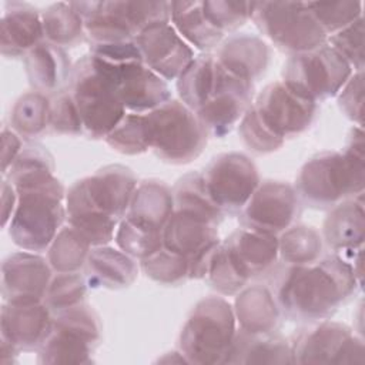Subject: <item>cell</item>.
I'll list each match as a JSON object with an SVG mask.
<instances>
[{
    "label": "cell",
    "mask_w": 365,
    "mask_h": 365,
    "mask_svg": "<svg viewBox=\"0 0 365 365\" xmlns=\"http://www.w3.org/2000/svg\"><path fill=\"white\" fill-rule=\"evenodd\" d=\"M68 91L91 138H106L127 113L117 94L114 67L91 54L73 66Z\"/></svg>",
    "instance_id": "obj_5"
},
{
    "label": "cell",
    "mask_w": 365,
    "mask_h": 365,
    "mask_svg": "<svg viewBox=\"0 0 365 365\" xmlns=\"http://www.w3.org/2000/svg\"><path fill=\"white\" fill-rule=\"evenodd\" d=\"M0 38L4 57H24L44 38L41 13L29 3H7L0 24Z\"/></svg>",
    "instance_id": "obj_23"
},
{
    "label": "cell",
    "mask_w": 365,
    "mask_h": 365,
    "mask_svg": "<svg viewBox=\"0 0 365 365\" xmlns=\"http://www.w3.org/2000/svg\"><path fill=\"white\" fill-rule=\"evenodd\" d=\"M91 244L73 227H63L50 247L47 248V261L57 274L78 272L87 261Z\"/></svg>",
    "instance_id": "obj_36"
},
{
    "label": "cell",
    "mask_w": 365,
    "mask_h": 365,
    "mask_svg": "<svg viewBox=\"0 0 365 365\" xmlns=\"http://www.w3.org/2000/svg\"><path fill=\"white\" fill-rule=\"evenodd\" d=\"M50 100L37 91L23 94L10 114L11 128L23 138L33 140L48 127Z\"/></svg>",
    "instance_id": "obj_37"
},
{
    "label": "cell",
    "mask_w": 365,
    "mask_h": 365,
    "mask_svg": "<svg viewBox=\"0 0 365 365\" xmlns=\"http://www.w3.org/2000/svg\"><path fill=\"white\" fill-rule=\"evenodd\" d=\"M113 67L117 94L127 113L145 114L171 98L168 83L144 63Z\"/></svg>",
    "instance_id": "obj_21"
},
{
    "label": "cell",
    "mask_w": 365,
    "mask_h": 365,
    "mask_svg": "<svg viewBox=\"0 0 365 365\" xmlns=\"http://www.w3.org/2000/svg\"><path fill=\"white\" fill-rule=\"evenodd\" d=\"M234 308L222 297H207L190 312L178 339L188 364H225L237 334Z\"/></svg>",
    "instance_id": "obj_6"
},
{
    "label": "cell",
    "mask_w": 365,
    "mask_h": 365,
    "mask_svg": "<svg viewBox=\"0 0 365 365\" xmlns=\"http://www.w3.org/2000/svg\"><path fill=\"white\" fill-rule=\"evenodd\" d=\"M24 67L30 86L44 96L63 91L73 71L66 51L46 40L24 56Z\"/></svg>",
    "instance_id": "obj_25"
},
{
    "label": "cell",
    "mask_w": 365,
    "mask_h": 365,
    "mask_svg": "<svg viewBox=\"0 0 365 365\" xmlns=\"http://www.w3.org/2000/svg\"><path fill=\"white\" fill-rule=\"evenodd\" d=\"M143 63L165 81L177 80L194 60V50L173 24L158 23L147 27L134 38Z\"/></svg>",
    "instance_id": "obj_18"
},
{
    "label": "cell",
    "mask_w": 365,
    "mask_h": 365,
    "mask_svg": "<svg viewBox=\"0 0 365 365\" xmlns=\"http://www.w3.org/2000/svg\"><path fill=\"white\" fill-rule=\"evenodd\" d=\"M294 364H364L365 346L349 327L321 319L298 332L291 342Z\"/></svg>",
    "instance_id": "obj_12"
},
{
    "label": "cell",
    "mask_w": 365,
    "mask_h": 365,
    "mask_svg": "<svg viewBox=\"0 0 365 365\" xmlns=\"http://www.w3.org/2000/svg\"><path fill=\"white\" fill-rule=\"evenodd\" d=\"M321 234L308 225H291L278 238V257L288 265H311L322 254Z\"/></svg>",
    "instance_id": "obj_35"
},
{
    "label": "cell",
    "mask_w": 365,
    "mask_h": 365,
    "mask_svg": "<svg viewBox=\"0 0 365 365\" xmlns=\"http://www.w3.org/2000/svg\"><path fill=\"white\" fill-rule=\"evenodd\" d=\"M150 148L173 164L195 160L207 145L208 133L197 114L181 100L170 98L145 113Z\"/></svg>",
    "instance_id": "obj_8"
},
{
    "label": "cell",
    "mask_w": 365,
    "mask_h": 365,
    "mask_svg": "<svg viewBox=\"0 0 365 365\" xmlns=\"http://www.w3.org/2000/svg\"><path fill=\"white\" fill-rule=\"evenodd\" d=\"M327 43L345 58L354 71L364 70V17L328 36Z\"/></svg>",
    "instance_id": "obj_46"
},
{
    "label": "cell",
    "mask_w": 365,
    "mask_h": 365,
    "mask_svg": "<svg viewBox=\"0 0 365 365\" xmlns=\"http://www.w3.org/2000/svg\"><path fill=\"white\" fill-rule=\"evenodd\" d=\"M234 314L240 329L255 335L272 334L281 318V309L271 289L258 284L244 287L237 294Z\"/></svg>",
    "instance_id": "obj_28"
},
{
    "label": "cell",
    "mask_w": 365,
    "mask_h": 365,
    "mask_svg": "<svg viewBox=\"0 0 365 365\" xmlns=\"http://www.w3.org/2000/svg\"><path fill=\"white\" fill-rule=\"evenodd\" d=\"M339 110L344 115L362 127L364 120V70L354 71L341 91L336 94Z\"/></svg>",
    "instance_id": "obj_49"
},
{
    "label": "cell",
    "mask_w": 365,
    "mask_h": 365,
    "mask_svg": "<svg viewBox=\"0 0 365 365\" xmlns=\"http://www.w3.org/2000/svg\"><path fill=\"white\" fill-rule=\"evenodd\" d=\"M173 200L175 210L194 212L217 225L224 217L221 208L211 198L201 173H190L181 177L173 188Z\"/></svg>",
    "instance_id": "obj_34"
},
{
    "label": "cell",
    "mask_w": 365,
    "mask_h": 365,
    "mask_svg": "<svg viewBox=\"0 0 365 365\" xmlns=\"http://www.w3.org/2000/svg\"><path fill=\"white\" fill-rule=\"evenodd\" d=\"M271 292L281 312L295 321H321L361 288L351 262L329 255L311 265H288L269 271Z\"/></svg>",
    "instance_id": "obj_1"
},
{
    "label": "cell",
    "mask_w": 365,
    "mask_h": 365,
    "mask_svg": "<svg viewBox=\"0 0 365 365\" xmlns=\"http://www.w3.org/2000/svg\"><path fill=\"white\" fill-rule=\"evenodd\" d=\"M48 127L63 135H78L84 131L81 117L68 90H63L50 100Z\"/></svg>",
    "instance_id": "obj_48"
},
{
    "label": "cell",
    "mask_w": 365,
    "mask_h": 365,
    "mask_svg": "<svg viewBox=\"0 0 365 365\" xmlns=\"http://www.w3.org/2000/svg\"><path fill=\"white\" fill-rule=\"evenodd\" d=\"M225 364H294L291 344L272 334L237 331Z\"/></svg>",
    "instance_id": "obj_30"
},
{
    "label": "cell",
    "mask_w": 365,
    "mask_h": 365,
    "mask_svg": "<svg viewBox=\"0 0 365 365\" xmlns=\"http://www.w3.org/2000/svg\"><path fill=\"white\" fill-rule=\"evenodd\" d=\"M17 205L9 224V235L21 250H47L66 220V191L54 174H43L11 184Z\"/></svg>",
    "instance_id": "obj_4"
},
{
    "label": "cell",
    "mask_w": 365,
    "mask_h": 365,
    "mask_svg": "<svg viewBox=\"0 0 365 365\" xmlns=\"http://www.w3.org/2000/svg\"><path fill=\"white\" fill-rule=\"evenodd\" d=\"M201 175L211 198L224 214L241 211L261 182L257 165L241 153L214 157Z\"/></svg>",
    "instance_id": "obj_14"
},
{
    "label": "cell",
    "mask_w": 365,
    "mask_h": 365,
    "mask_svg": "<svg viewBox=\"0 0 365 365\" xmlns=\"http://www.w3.org/2000/svg\"><path fill=\"white\" fill-rule=\"evenodd\" d=\"M202 10L214 27L224 34H230L251 19L252 3L227 0L202 1Z\"/></svg>",
    "instance_id": "obj_43"
},
{
    "label": "cell",
    "mask_w": 365,
    "mask_h": 365,
    "mask_svg": "<svg viewBox=\"0 0 365 365\" xmlns=\"http://www.w3.org/2000/svg\"><path fill=\"white\" fill-rule=\"evenodd\" d=\"M21 140L20 135L13 130V128H7L3 127L1 131V171L6 175L9 168L11 167V164L14 163V160L17 158V155L21 151Z\"/></svg>",
    "instance_id": "obj_51"
},
{
    "label": "cell",
    "mask_w": 365,
    "mask_h": 365,
    "mask_svg": "<svg viewBox=\"0 0 365 365\" xmlns=\"http://www.w3.org/2000/svg\"><path fill=\"white\" fill-rule=\"evenodd\" d=\"M205 278L210 285L222 295H237L248 282L237 271L221 242L212 254Z\"/></svg>",
    "instance_id": "obj_44"
},
{
    "label": "cell",
    "mask_w": 365,
    "mask_h": 365,
    "mask_svg": "<svg viewBox=\"0 0 365 365\" xmlns=\"http://www.w3.org/2000/svg\"><path fill=\"white\" fill-rule=\"evenodd\" d=\"M215 57L211 53L195 56L177 78L180 100L194 113L208 100L214 88Z\"/></svg>",
    "instance_id": "obj_32"
},
{
    "label": "cell",
    "mask_w": 365,
    "mask_h": 365,
    "mask_svg": "<svg viewBox=\"0 0 365 365\" xmlns=\"http://www.w3.org/2000/svg\"><path fill=\"white\" fill-rule=\"evenodd\" d=\"M214 57L225 71L254 83L268 67L269 48L262 38L242 33L228 37Z\"/></svg>",
    "instance_id": "obj_24"
},
{
    "label": "cell",
    "mask_w": 365,
    "mask_h": 365,
    "mask_svg": "<svg viewBox=\"0 0 365 365\" xmlns=\"http://www.w3.org/2000/svg\"><path fill=\"white\" fill-rule=\"evenodd\" d=\"M46 173H54L53 155L43 145L30 144L20 151L6 175L7 180L14 184L20 180Z\"/></svg>",
    "instance_id": "obj_45"
},
{
    "label": "cell",
    "mask_w": 365,
    "mask_h": 365,
    "mask_svg": "<svg viewBox=\"0 0 365 365\" xmlns=\"http://www.w3.org/2000/svg\"><path fill=\"white\" fill-rule=\"evenodd\" d=\"M251 19L264 36L291 56L314 50L328 38L307 1L252 3Z\"/></svg>",
    "instance_id": "obj_10"
},
{
    "label": "cell",
    "mask_w": 365,
    "mask_h": 365,
    "mask_svg": "<svg viewBox=\"0 0 365 365\" xmlns=\"http://www.w3.org/2000/svg\"><path fill=\"white\" fill-rule=\"evenodd\" d=\"M101 321L93 307L81 302L56 312L51 329L37 349L38 364H91L101 339Z\"/></svg>",
    "instance_id": "obj_9"
},
{
    "label": "cell",
    "mask_w": 365,
    "mask_h": 365,
    "mask_svg": "<svg viewBox=\"0 0 365 365\" xmlns=\"http://www.w3.org/2000/svg\"><path fill=\"white\" fill-rule=\"evenodd\" d=\"M352 67L328 43L292 54L282 70V81L301 96L319 103L335 97L352 76Z\"/></svg>",
    "instance_id": "obj_11"
},
{
    "label": "cell",
    "mask_w": 365,
    "mask_h": 365,
    "mask_svg": "<svg viewBox=\"0 0 365 365\" xmlns=\"http://www.w3.org/2000/svg\"><path fill=\"white\" fill-rule=\"evenodd\" d=\"M46 41L63 48L76 46L86 36L84 20L71 3H54L41 13Z\"/></svg>",
    "instance_id": "obj_33"
},
{
    "label": "cell",
    "mask_w": 365,
    "mask_h": 365,
    "mask_svg": "<svg viewBox=\"0 0 365 365\" xmlns=\"http://www.w3.org/2000/svg\"><path fill=\"white\" fill-rule=\"evenodd\" d=\"M114 241L124 254L134 259H144L163 248V232L143 230L125 218L118 222Z\"/></svg>",
    "instance_id": "obj_39"
},
{
    "label": "cell",
    "mask_w": 365,
    "mask_h": 365,
    "mask_svg": "<svg viewBox=\"0 0 365 365\" xmlns=\"http://www.w3.org/2000/svg\"><path fill=\"white\" fill-rule=\"evenodd\" d=\"M90 54L110 66L117 67L143 63V56L134 40L107 44H91Z\"/></svg>",
    "instance_id": "obj_50"
},
{
    "label": "cell",
    "mask_w": 365,
    "mask_h": 365,
    "mask_svg": "<svg viewBox=\"0 0 365 365\" xmlns=\"http://www.w3.org/2000/svg\"><path fill=\"white\" fill-rule=\"evenodd\" d=\"M170 23L190 46L205 53L225 36L207 19L202 1H170Z\"/></svg>",
    "instance_id": "obj_31"
},
{
    "label": "cell",
    "mask_w": 365,
    "mask_h": 365,
    "mask_svg": "<svg viewBox=\"0 0 365 365\" xmlns=\"http://www.w3.org/2000/svg\"><path fill=\"white\" fill-rule=\"evenodd\" d=\"M221 244L237 271L247 281L269 272L279 258L277 235L245 227L235 230Z\"/></svg>",
    "instance_id": "obj_22"
},
{
    "label": "cell",
    "mask_w": 365,
    "mask_h": 365,
    "mask_svg": "<svg viewBox=\"0 0 365 365\" xmlns=\"http://www.w3.org/2000/svg\"><path fill=\"white\" fill-rule=\"evenodd\" d=\"M137 185L134 173L121 164L106 165L76 181L66 192L67 225L91 247L107 245L114 240Z\"/></svg>",
    "instance_id": "obj_2"
},
{
    "label": "cell",
    "mask_w": 365,
    "mask_h": 365,
    "mask_svg": "<svg viewBox=\"0 0 365 365\" xmlns=\"http://www.w3.org/2000/svg\"><path fill=\"white\" fill-rule=\"evenodd\" d=\"M364 133L354 127L345 148L311 157L297 177L298 197L312 208H332L364 192Z\"/></svg>",
    "instance_id": "obj_3"
},
{
    "label": "cell",
    "mask_w": 365,
    "mask_h": 365,
    "mask_svg": "<svg viewBox=\"0 0 365 365\" xmlns=\"http://www.w3.org/2000/svg\"><path fill=\"white\" fill-rule=\"evenodd\" d=\"M157 362H164V364H170V362L171 364H174V362L181 364V362H184V364H188L187 358L181 352H168V354H165V356L158 358Z\"/></svg>",
    "instance_id": "obj_53"
},
{
    "label": "cell",
    "mask_w": 365,
    "mask_h": 365,
    "mask_svg": "<svg viewBox=\"0 0 365 365\" xmlns=\"http://www.w3.org/2000/svg\"><path fill=\"white\" fill-rule=\"evenodd\" d=\"M87 287L86 277L78 272L57 274L51 279L43 302L53 314L60 312L81 304L87 294Z\"/></svg>",
    "instance_id": "obj_41"
},
{
    "label": "cell",
    "mask_w": 365,
    "mask_h": 365,
    "mask_svg": "<svg viewBox=\"0 0 365 365\" xmlns=\"http://www.w3.org/2000/svg\"><path fill=\"white\" fill-rule=\"evenodd\" d=\"M314 19L331 36L362 17L361 1H307Z\"/></svg>",
    "instance_id": "obj_42"
},
{
    "label": "cell",
    "mask_w": 365,
    "mask_h": 365,
    "mask_svg": "<svg viewBox=\"0 0 365 365\" xmlns=\"http://www.w3.org/2000/svg\"><path fill=\"white\" fill-rule=\"evenodd\" d=\"M140 262L143 272L163 285H180L188 278V261L164 247Z\"/></svg>",
    "instance_id": "obj_40"
},
{
    "label": "cell",
    "mask_w": 365,
    "mask_h": 365,
    "mask_svg": "<svg viewBox=\"0 0 365 365\" xmlns=\"http://www.w3.org/2000/svg\"><path fill=\"white\" fill-rule=\"evenodd\" d=\"M365 238L362 194L344 200L331 208L322 227V240L335 252L356 251Z\"/></svg>",
    "instance_id": "obj_26"
},
{
    "label": "cell",
    "mask_w": 365,
    "mask_h": 365,
    "mask_svg": "<svg viewBox=\"0 0 365 365\" xmlns=\"http://www.w3.org/2000/svg\"><path fill=\"white\" fill-rule=\"evenodd\" d=\"M53 268L41 255L19 251L1 265V294L6 302H43L53 279Z\"/></svg>",
    "instance_id": "obj_19"
},
{
    "label": "cell",
    "mask_w": 365,
    "mask_h": 365,
    "mask_svg": "<svg viewBox=\"0 0 365 365\" xmlns=\"http://www.w3.org/2000/svg\"><path fill=\"white\" fill-rule=\"evenodd\" d=\"M301 211L295 187L284 181L259 182L251 198L240 211L242 227L279 235L289 228Z\"/></svg>",
    "instance_id": "obj_17"
},
{
    "label": "cell",
    "mask_w": 365,
    "mask_h": 365,
    "mask_svg": "<svg viewBox=\"0 0 365 365\" xmlns=\"http://www.w3.org/2000/svg\"><path fill=\"white\" fill-rule=\"evenodd\" d=\"M173 211V190L163 181L145 180L137 185L123 218L143 230L163 232Z\"/></svg>",
    "instance_id": "obj_27"
},
{
    "label": "cell",
    "mask_w": 365,
    "mask_h": 365,
    "mask_svg": "<svg viewBox=\"0 0 365 365\" xmlns=\"http://www.w3.org/2000/svg\"><path fill=\"white\" fill-rule=\"evenodd\" d=\"M220 245L218 225L194 212L175 210L163 230V247L188 261V278H205Z\"/></svg>",
    "instance_id": "obj_13"
},
{
    "label": "cell",
    "mask_w": 365,
    "mask_h": 365,
    "mask_svg": "<svg viewBox=\"0 0 365 365\" xmlns=\"http://www.w3.org/2000/svg\"><path fill=\"white\" fill-rule=\"evenodd\" d=\"M51 311L44 302H6L1 308V342L20 351L41 346L51 329Z\"/></svg>",
    "instance_id": "obj_20"
},
{
    "label": "cell",
    "mask_w": 365,
    "mask_h": 365,
    "mask_svg": "<svg viewBox=\"0 0 365 365\" xmlns=\"http://www.w3.org/2000/svg\"><path fill=\"white\" fill-rule=\"evenodd\" d=\"M251 107L259 121L284 141L307 131L318 111V103L301 96L284 81L264 87Z\"/></svg>",
    "instance_id": "obj_15"
},
{
    "label": "cell",
    "mask_w": 365,
    "mask_h": 365,
    "mask_svg": "<svg viewBox=\"0 0 365 365\" xmlns=\"http://www.w3.org/2000/svg\"><path fill=\"white\" fill-rule=\"evenodd\" d=\"M1 204H3V227L7 225V222L11 220L13 212L17 205V192L16 188L10 184L9 180H3L1 184Z\"/></svg>",
    "instance_id": "obj_52"
},
{
    "label": "cell",
    "mask_w": 365,
    "mask_h": 365,
    "mask_svg": "<svg viewBox=\"0 0 365 365\" xmlns=\"http://www.w3.org/2000/svg\"><path fill=\"white\" fill-rule=\"evenodd\" d=\"M254 83L225 71L215 61L214 88L208 100L195 111L208 135H227L250 108Z\"/></svg>",
    "instance_id": "obj_16"
},
{
    "label": "cell",
    "mask_w": 365,
    "mask_h": 365,
    "mask_svg": "<svg viewBox=\"0 0 365 365\" xmlns=\"http://www.w3.org/2000/svg\"><path fill=\"white\" fill-rule=\"evenodd\" d=\"M91 44L131 41L143 30L170 21V1H74Z\"/></svg>",
    "instance_id": "obj_7"
},
{
    "label": "cell",
    "mask_w": 365,
    "mask_h": 365,
    "mask_svg": "<svg viewBox=\"0 0 365 365\" xmlns=\"http://www.w3.org/2000/svg\"><path fill=\"white\" fill-rule=\"evenodd\" d=\"M84 267L87 284L93 288H127L138 275L134 258L107 245L93 247Z\"/></svg>",
    "instance_id": "obj_29"
},
{
    "label": "cell",
    "mask_w": 365,
    "mask_h": 365,
    "mask_svg": "<svg viewBox=\"0 0 365 365\" xmlns=\"http://www.w3.org/2000/svg\"><path fill=\"white\" fill-rule=\"evenodd\" d=\"M238 134L242 140V143L257 154H268L272 151H277L282 144L284 140L275 137L258 118L254 108L250 106V108L242 115L240 125H238Z\"/></svg>",
    "instance_id": "obj_47"
},
{
    "label": "cell",
    "mask_w": 365,
    "mask_h": 365,
    "mask_svg": "<svg viewBox=\"0 0 365 365\" xmlns=\"http://www.w3.org/2000/svg\"><path fill=\"white\" fill-rule=\"evenodd\" d=\"M104 140L114 151L125 155L145 153L150 148L145 114L125 113L121 121Z\"/></svg>",
    "instance_id": "obj_38"
}]
</instances>
